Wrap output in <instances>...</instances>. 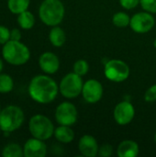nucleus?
<instances>
[{
  "mask_svg": "<svg viewBox=\"0 0 156 157\" xmlns=\"http://www.w3.org/2000/svg\"><path fill=\"white\" fill-rule=\"evenodd\" d=\"M2 156L22 157L24 156V151L23 148L17 144H9L3 148Z\"/></svg>",
  "mask_w": 156,
  "mask_h": 157,
  "instance_id": "20",
  "label": "nucleus"
},
{
  "mask_svg": "<svg viewBox=\"0 0 156 157\" xmlns=\"http://www.w3.org/2000/svg\"><path fill=\"white\" fill-rule=\"evenodd\" d=\"M78 149L81 155L84 156L95 157L98 155L99 147L94 136L86 134L80 138L78 143Z\"/></svg>",
  "mask_w": 156,
  "mask_h": 157,
  "instance_id": "14",
  "label": "nucleus"
},
{
  "mask_svg": "<svg viewBox=\"0 0 156 157\" xmlns=\"http://www.w3.org/2000/svg\"><path fill=\"white\" fill-rule=\"evenodd\" d=\"M2 132V130H1V128H0V132Z\"/></svg>",
  "mask_w": 156,
  "mask_h": 157,
  "instance_id": "34",
  "label": "nucleus"
},
{
  "mask_svg": "<svg viewBox=\"0 0 156 157\" xmlns=\"http://www.w3.org/2000/svg\"><path fill=\"white\" fill-rule=\"evenodd\" d=\"M115 121L121 126L131 123L135 116V109L129 101H121L116 105L113 112Z\"/></svg>",
  "mask_w": 156,
  "mask_h": 157,
  "instance_id": "11",
  "label": "nucleus"
},
{
  "mask_svg": "<svg viewBox=\"0 0 156 157\" xmlns=\"http://www.w3.org/2000/svg\"><path fill=\"white\" fill-rule=\"evenodd\" d=\"M59 86L49 75H39L34 76L29 85V95L40 104L52 102L59 92Z\"/></svg>",
  "mask_w": 156,
  "mask_h": 157,
  "instance_id": "1",
  "label": "nucleus"
},
{
  "mask_svg": "<svg viewBox=\"0 0 156 157\" xmlns=\"http://www.w3.org/2000/svg\"><path fill=\"white\" fill-rule=\"evenodd\" d=\"M2 69H3V61L0 59V74L2 72Z\"/></svg>",
  "mask_w": 156,
  "mask_h": 157,
  "instance_id": "30",
  "label": "nucleus"
},
{
  "mask_svg": "<svg viewBox=\"0 0 156 157\" xmlns=\"http://www.w3.org/2000/svg\"><path fill=\"white\" fill-rule=\"evenodd\" d=\"M144 100L146 102H154L156 101V85L150 86L145 94H144Z\"/></svg>",
  "mask_w": 156,
  "mask_h": 157,
  "instance_id": "25",
  "label": "nucleus"
},
{
  "mask_svg": "<svg viewBox=\"0 0 156 157\" xmlns=\"http://www.w3.org/2000/svg\"><path fill=\"white\" fill-rule=\"evenodd\" d=\"M78 118V112L76 107L68 101L61 103L55 110V120L59 125L72 126Z\"/></svg>",
  "mask_w": 156,
  "mask_h": 157,
  "instance_id": "8",
  "label": "nucleus"
},
{
  "mask_svg": "<svg viewBox=\"0 0 156 157\" xmlns=\"http://www.w3.org/2000/svg\"><path fill=\"white\" fill-rule=\"evenodd\" d=\"M83 86L84 82L82 76L73 72L63 77L59 86V90L63 97L73 99L82 94Z\"/></svg>",
  "mask_w": 156,
  "mask_h": 157,
  "instance_id": "6",
  "label": "nucleus"
},
{
  "mask_svg": "<svg viewBox=\"0 0 156 157\" xmlns=\"http://www.w3.org/2000/svg\"><path fill=\"white\" fill-rule=\"evenodd\" d=\"M154 46L156 48V39L154 40Z\"/></svg>",
  "mask_w": 156,
  "mask_h": 157,
  "instance_id": "31",
  "label": "nucleus"
},
{
  "mask_svg": "<svg viewBox=\"0 0 156 157\" xmlns=\"http://www.w3.org/2000/svg\"><path fill=\"white\" fill-rule=\"evenodd\" d=\"M14 87V81L7 74H0V93L6 94L12 91Z\"/></svg>",
  "mask_w": 156,
  "mask_h": 157,
  "instance_id": "22",
  "label": "nucleus"
},
{
  "mask_svg": "<svg viewBox=\"0 0 156 157\" xmlns=\"http://www.w3.org/2000/svg\"><path fill=\"white\" fill-rule=\"evenodd\" d=\"M30 0H7V7L13 14L18 15L28 10Z\"/></svg>",
  "mask_w": 156,
  "mask_h": 157,
  "instance_id": "19",
  "label": "nucleus"
},
{
  "mask_svg": "<svg viewBox=\"0 0 156 157\" xmlns=\"http://www.w3.org/2000/svg\"><path fill=\"white\" fill-rule=\"evenodd\" d=\"M64 14V6L61 0H43L40 6V18L47 26H58L63 21Z\"/></svg>",
  "mask_w": 156,
  "mask_h": 157,
  "instance_id": "2",
  "label": "nucleus"
},
{
  "mask_svg": "<svg viewBox=\"0 0 156 157\" xmlns=\"http://www.w3.org/2000/svg\"><path fill=\"white\" fill-rule=\"evenodd\" d=\"M23 151L25 157H44L47 155V145L44 141L33 137L25 143Z\"/></svg>",
  "mask_w": 156,
  "mask_h": 157,
  "instance_id": "12",
  "label": "nucleus"
},
{
  "mask_svg": "<svg viewBox=\"0 0 156 157\" xmlns=\"http://www.w3.org/2000/svg\"><path fill=\"white\" fill-rule=\"evenodd\" d=\"M112 22L118 28H126L130 26L131 17L125 12H117L112 17Z\"/></svg>",
  "mask_w": 156,
  "mask_h": 157,
  "instance_id": "21",
  "label": "nucleus"
},
{
  "mask_svg": "<svg viewBox=\"0 0 156 157\" xmlns=\"http://www.w3.org/2000/svg\"><path fill=\"white\" fill-rule=\"evenodd\" d=\"M4 60L12 65H23L30 58V52L27 45L20 40H8L2 49Z\"/></svg>",
  "mask_w": 156,
  "mask_h": 157,
  "instance_id": "3",
  "label": "nucleus"
},
{
  "mask_svg": "<svg viewBox=\"0 0 156 157\" xmlns=\"http://www.w3.org/2000/svg\"><path fill=\"white\" fill-rule=\"evenodd\" d=\"M17 23H18L19 27L21 29H32L34 24H35L34 15L30 11L26 10V11L18 14Z\"/></svg>",
  "mask_w": 156,
  "mask_h": 157,
  "instance_id": "18",
  "label": "nucleus"
},
{
  "mask_svg": "<svg viewBox=\"0 0 156 157\" xmlns=\"http://www.w3.org/2000/svg\"><path fill=\"white\" fill-rule=\"evenodd\" d=\"M104 74L109 81L121 83L130 76V67L122 60L112 59L105 64Z\"/></svg>",
  "mask_w": 156,
  "mask_h": 157,
  "instance_id": "7",
  "label": "nucleus"
},
{
  "mask_svg": "<svg viewBox=\"0 0 156 157\" xmlns=\"http://www.w3.org/2000/svg\"><path fill=\"white\" fill-rule=\"evenodd\" d=\"M89 71V64L87 61L84 59L77 60L74 64V72L80 76L86 75Z\"/></svg>",
  "mask_w": 156,
  "mask_h": 157,
  "instance_id": "23",
  "label": "nucleus"
},
{
  "mask_svg": "<svg viewBox=\"0 0 156 157\" xmlns=\"http://www.w3.org/2000/svg\"><path fill=\"white\" fill-rule=\"evenodd\" d=\"M25 120L21 108L15 105L6 107L0 113V128L4 132H13L18 130Z\"/></svg>",
  "mask_w": 156,
  "mask_h": 157,
  "instance_id": "4",
  "label": "nucleus"
},
{
  "mask_svg": "<svg viewBox=\"0 0 156 157\" xmlns=\"http://www.w3.org/2000/svg\"><path fill=\"white\" fill-rule=\"evenodd\" d=\"M155 25V19L152 13L147 11L139 12L134 14L131 17L130 27L131 29L140 34H144L149 32Z\"/></svg>",
  "mask_w": 156,
  "mask_h": 157,
  "instance_id": "9",
  "label": "nucleus"
},
{
  "mask_svg": "<svg viewBox=\"0 0 156 157\" xmlns=\"http://www.w3.org/2000/svg\"><path fill=\"white\" fill-rule=\"evenodd\" d=\"M1 110H2V109H1V106H0V113H1Z\"/></svg>",
  "mask_w": 156,
  "mask_h": 157,
  "instance_id": "33",
  "label": "nucleus"
},
{
  "mask_svg": "<svg viewBox=\"0 0 156 157\" xmlns=\"http://www.w3.org/2000/svg\"><path fill=\"white\" fill-rule=\"evenodd\" d=\"M29 130L32 137L46 141L53 135L55 128L52 121L48 117L37 114L29 120Z\"/></svg>",
  "mask_w": 156,
  "mask_h": 157,
  "instance_id": "5",
  "label": "nucleus"
},
{
  "mask_svg": "<svg viewBox=\"0 0 156 157\" xmlns=\"http://www.w3.org/2000/svg\"><path fill=\"white\" fill-rule=\"evenodd\" d=\"M8 40H10V30L6 27L0 25V44L4 45Z\"/></svg>",
  "mask_w": 156,
  "mask_h": 157,
  "instance_id": "26",
  "label": "nucleus"
},
{
  "mask_svg": "<svg viewBox=\"0 0 156 157\" xmlns=\"http://www.w3.org/2000/svg\"><path fill=\"white\" fill-rule=\"evenodd\" d=\"M55 139L62 144H70L74 139V132L71 126L60 125L54 130L53 133Z\"/></svg>",
  "mask_w": 156,
  "mask_h": 157,
  "instance_id": "16",
  "label": "nucleus"
},
{
  "mask_svg": "<svg viewBox=\"0 0 156 157\" xmlns=\"http://www.w3.org/2000/svg\"><path fill=\"white\" fill-rule=\"evenodd\" d=\"M104 93V88L102 84L96 79H89L84 83L82 96L83 98L90 104L98 102Z\"/></svg>",
  "mask_w": 156,
  "mask_h": 157,
  "instance_id": "10",
  "label": "nucleus"
},
{
  "mask_svg": "<svg viewBox=\"0 0 156 157\" xmlns=\"http://www.w3.org/2000/svg\"><path fill=\"white\" fill-rule=\"evenodd\" d=\"M49 40L54 47H62L66 41V34L62 28L54 26L49 33Z\"/></svg>",
  "mask_w": 156,
  "mask_h": 157,
  "instance_id": "17",
  "label": "nucleus"
},
{
  "mask_svg": "<svg viewBox=\"0 0 156 157\" xmlns=\"http://www.w3.org/2000/svg\"><path fill=\"white\" fill-rule=\"evenodd\" d=\"M140 4L144 11L156 14V0H141Z\"/></svg>",
  "mask_w": 156,
  "mask_h": 157,
  "instance_id": "24",
  "label": "nucleus"
},
{
  "mask_svg": "<svg viewBox=\"0 0 156 157\" xmlns=\"http://www.w3.org/2000/svg\"><path fill=\"white\" fill-rule=\"evenodd\" d=\"M113 153V148L110 144H103L99 147L98 150V155L101 157H108L110 156Z\"/></svg>",
  "mask_w": 156,
  "mask_h": 157,
  "instance_id": "27",
  "label": "nucleus"
},
{
  "mask_svg": "<svg viewBox=\"0 0 156 157\" xmlns=\"http://www.w3.org/2000/svg\"><path fill=\"white\" fill-rule=\"evenodd\" d=\"M21 32L18 29H13L10 30V40H20Z\"/></svg>",
  "mask_w": 156,
  "mask_h": 157,
  "instance_id": "29",
  "label": "nucleus"
},
{
  "mask_svg": "<svg viewBox=\"0 0 156 157\" xmlns=\"http://www.w3.org/2000/svg\"><path fill=\"white\" fill-rule=\"evenodd\" d=\"M140 1L141 0H120V4L124 9L130 10L135 8L140 4Z\"/></svg>",
  "mask_w": 156,
  "mask_h": 157,
  "instance_id": "28",
  "label": "nucleus"
},
{
  "mask_svg": "<svg viewBox=\"0 0 156 157\" xmlns=\"http://www.w3.org/2000/svg\"><path fill=\"white\" fill-rule=\"evenodd\" d=\"M139 145L135 141H122L117 149V155L120 157H136L139 155Z\"/></svg>",
  "mask_w": 156,
  "mask_h": 157,
  "instance_id": "15",
  "label": "nucleus"
},
{
  "mask_svg": "<svg viewBox=\"0 0 156 157\" xmlns=\"http://www.w3.org/2000/svg\"><path fill=\"white\" fill-rule=\"evenodd\" d=\"M154 142H155V144H156V133H155V135H154Z\"/></svg>",
  "mask_w": 156,
  "mask_h": 157,
  "instance_id": "32",
  "label": "nucleus"
},
{
  "mask_svg": "<svg viewBox=\"0 0 156 157\" xmlns=\"http://www.w3.org/2000/svg\"><path fill=\"white\" fill-rule=\"evenodd\" d=\"M39 65L45 74L53 75L60 68V60L53 52H45L40 56Z\"/></svg>",
  "mask_w": 156,
  "mask_h": 157,
  "instance_id": "13",
  "label": "nucleus"
}]
</instances>
